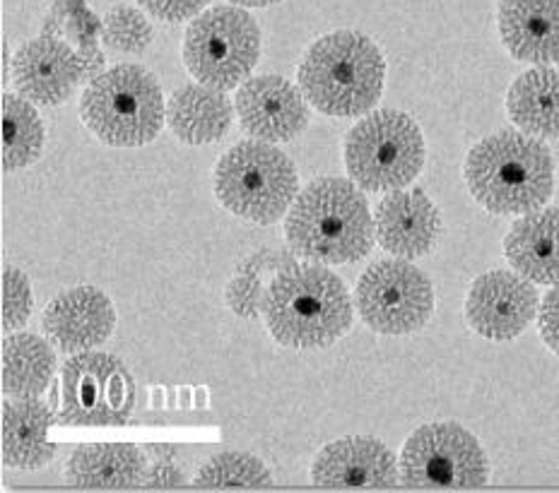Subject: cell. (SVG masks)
Masks as SVG:
<instances>
[{
	"label": "cell",
	"mask_w": 559,
	"mask_h": 493,
	"mask_svg": "<svg viewBox=\"0 0 559 493\" xmlns=\"http://www.w3.org/2000/svg\"><path fill=\"white\" fill-rule=\"evenodd\" d=\"M285 237L289 249L311 263H357L374 245V215L355 181L317 179L289 207Z\"/></svg>",
	"instance_id": "obj_1"
},
{
	"label": "cell",
	"mask_w": 559,
	"mask_h": 493,
	"mask_svg": "<svg viewBox=\"0 0 559 493\" xmlns=\"http://www.w3.org/2000/svg\"><path fill=\"white\" fill-rule=\"evenodd\" d=\"M471 195L492 215H528L543 209L555 191L552 152L538 137L499 131L465 157Z\"/></svg>",
	"instance_id": "obj_2"
},
{
	"label": "cell",
	"mask_w": 559,
	"mask_h": 493,
	"mask_svg": "<svg viewBox=\"0 0 559 493\" xmlns=\"http://www.w3.org/2000/svg\"><path fill=\"white\" fill-rule=\"evenodd\" d=\"M263 318L280 345L321 349L353 327L355 309L345 281L323 265H295L265 289Z\"/></svg>",
	"instance_id": "obj_3"
},
{
	"label": "cell",
	"mask_w": 559,
	"mask_h": 493,
	"mask_svg": "<svg viewBox=\"0 0 559 493\" xmlns=\"http://www.w3.org/2000/svg\"><path fill=\"white\" fill-rule=\"evenodd\" d=\"M297 80L313 109L335 119H357L381 99L386 61L365 34L341 29L309 46L297 68Z\"/></svg>",
	"instance_id": "obj_4"
},
{
	"label": "cell",
	"mask_w": 559,
	"mask_h": 493,
	"mask_svg": "<svg viewBox=\"0 0 559 493\" xmlns=\"http://www.w3.org/2000/svg\"><path fill=\"white\" fill-rule=\"evenodd\" d=\"M80 116L104 145L143 147L167 121L165 94L147 68L121 63L92 80L80 97Z\"/></svg>",
	"instance_id": "obj_5"
},
{
	"label": "cell",
	"mask_w": 559,
	"mask_h": 493,
	"mask_svg": "<svg viewBox=\"0 0 559 493\" xmlns=\"http://www.w3.org/2000/svg\"><path fill=\"white\" fill-rule=\"evenodd\" d=\"M215 195L231 215L253 225H275L299 195L293 159L265 140H247L219 157Z\"/></svg>",
	"instance_id": "obj_6"
},
{
	"label": "cell",
	"mask_w": 559,
	"mask_h": 493,
	"mask_svg": "<svg viewBox=\"0 0 559 493\" xmlns=\"http://www.w3.org/2000/svg\"><path fill=\"white\" fill-rule=\"evenodd\" d=\"M343 155L349 179L362 191L391 193L417 179L425 167L427 147L415 119L403 111L383 109L367 113L347 133Z\"/></svg>",
	"instance_id": "obj_7"
},
{
	"label": "cell",
	"mask_w": 559,
	"mask_h": 493,
	"mask_svg": "<svg viewBox=\"0 0 559 493\" xmlns=\"http://www.w3.org/2000/svg\"><path fill=\"white\" fill-rule=\"evenodd\" d=\"M261 58V29L249 10L217 5L191 20L183 34V65L215 89L229 92L247 82Z\"/></svg>",
	"instance_id": "obj_8"
},
{
	"label": "cell",
	"mask_w": 559,
	"mask_h": 493,
	"mask_svg": "<svg viewBox=\"0 0 559 493\" xmlns=\"http://www.w3.org/2000/svg\"><path fill=\"white\" fill-rule=\"evenodd\" d=\"M489 479V462L468 429L453 421L419 426L401 455V481L407 489H480Z\"/></svg>",
	"instance_id": "obj_9"
},
{
	"label": "cell",
	"mask_w": 559,
	"mask_h": 493,
	"mask_svg": "<svg viewBox=\"0 0 559 493\" xmlns=\"http://www.w3.org/2000/svg\"><path fill=\"white\" fill-rule=\"evenodd\" d=\"M355 309L379 335H413L435 313L432 281L405 257L379 261L359 277Z\"/></svg>",
	"instance_id": "obj_10"
},
{
	"label": "cell",
	"mask_w": 559,
	"mask_h": 493,
	"mask_svg": "<svg viewBox=\"0 0 559 493\" xmlns=\"http://www.w3.org/2000/svg\"><path fill=\"white\" fill-rule=\"evenodd\" d=\"M63 424L119 426L133 412L135 385L123 363L99 351H80L61 373Z\"/></svg>",
	"instance_id": "obj_11"
},
{
	"label": "cell",
	"mask_w": 559,
	"mask_h": 493,
	"mask_svg": "<svg viewBox=\"0 0 559 493\" xmlns=\"http://www.w3.org/2000/svg\"><path fill=\"white\" fill-rule=\"evenodd\" d=\"M538 311L535 281L509 269H489L477 277L465 299V321L477 335L492 342L519 337Z\"/></svg>",
	"instance_id": "obj_12"
},
{
	"label": "cell",
	"mask_w": 559,
	"mask_h": 493,
	"mask_svg": "<svg viewBox=\"0 0 559 493\" xmlns=\"http://www.w3.org/2000/svg\"><path fill=\"white\" fill-rule=\"evenodd\" d=\"M235 107L243 133L265 143H289L309 125L305 92L280 75H259L241 82Z\"/></svg>",
	"instance_id": "obj_13"
},
{
	"label": "cell",
	"mask_w": 559,
	"mask_h": 493,
	"mask_svg": "<svg viewBox=\"0 0 559 493\" xmlns=\"http://www.w3.org/2000/svg\"><path fill=\"white\" fill-rule=\"evenodd\" d=\"M13 82L22 97L39 107H61L83 82V63L61 37L41 34L15 53Z\"/></svg>",
	"instance_id": "obj_14"
},
{
	"label": "cell",
	"mask_w": 559,
	"mask_h": 493,
	"mask_svg": "<svg viewBox=\"0 0 559 493\" xmlns=\"http://www.w3.org/2000/svg\"><path fill=\"white\" fill-rule=\"evenodd\" d=\"M49 342L66 354L95 349L107 342L116 327L111 299L97 287H73L58 293L41 315Z\"/></svg>",
	"instance_id": "obj_15"
},
{
	"label": "cell",
	"mask_w": 559,
	"mask_h": 493,
	"mask_svg": "<svg viewBox=\"0 0 559 493\" xmlns=\"http://www.w3.org/2000/svg\"><path fill=\"white\" fill-rule=\"evenodd\" d=\"M311 479L321 489H393L401 481V465L381 441L347 436L317 455Z\"/></svg>",
	"instance_id": "obj_16"
},
{
	"label": "cell",
	"mask_w": 559,
	"mask_h": 493,
	"mask_svg": "<svg viewBox=\"0 0 559 493\" xmlns=\"http://www.w3.org/2000/svg\"><path fill=\"white\" fill-rule=\"evenodd\" d=\"M374 229L383 251L415 261L435 249L441 231L437 205L425 191H391L374 209Z\"/></svg>",
	"instance_id": "obj_17"
},
{
	"label": "cell",
	"mask_w": 559,
	"mask_h": 493,
	"mask_svg": "<svg viewBox=\"0 0 559 493\" xmlns=\"http://www.w3.org/2000/svg\"><path fill=\"white\" fill-rule=\"evenodd\" d=\"M499 37L523 63H559V0H502Z\"/></svg>",
	"instance_id": "obj_18"
},
{
	"label": "cell",
	"mask_w": 559,
	"mask_h": 493,
	"mask_svg": "<svg viewBox=\"0 0 559 493\" xmlns=\"http://www.w3.org/2000/svg\"><path fill=\"white\" fill-rule=\"evenodd\" d=\"M504 255L519 275L535 285H559V207L523 215L504 239Z\"/></svg>",
	"instance_id": "obj_19"
},
{
	"label": "cell",
	"mask_w": 559,
	"mask_h": 493,
	"mask_svg": "<svg viewBox=\"0 0 559 493\" xmlns=\"http://www.w3.org/2000/svg\"><path fill=\"white\" fill-rule=\"evenodd\" d=\"M147 457L128 443L80 445L66 462V481L75 489L123 491L143 486Z\"/></svg>",
	"instance_id": "obj_20"
},
{
	"label": "cell",
	"mask_w": 559,
	"mask_h": 493,
	"mask_svg": "<svg viewBox=\"0 0 559 493\" xmlns=\"http://www.w3.org/2000/svg\"><path fill=\"white\" fill-rule=\"evenodd\" d=\"M235 109L223 89L210 85H186L171 94L167 121L183 145H210L223 140Z\"/></svg>",
	"instance_id": "obj_21"
},
{
	"label": "cell",
	"mask_w": 559,
	"mask_h": 493,
	"mask_svg": "<svg viewBox=\"0 0 559 493\" xmlns=\"http://www.w3.org/2000/svg\"><path fill=\"white\" fill-rule=\"evenodd\" d=\"M53 412L39 397L3 402V462L15 469H41L56 455V445L46 441L53 426Z\"/></svg>",
	"instance_id": "obj_22"
},
{
	"label": "cell",
	"mask_w": 559,
	"mask_h": 493,
	"mask_svg": "<svg viewBox=\"0 0 559 493\" xmlns=\"http://www.w3.org/2000/svg\"><path fill=\"white\" fill-rule=\"evenodd\" d=\"M507 111L523 133L559 137V70L538 65L521 73L509 87Z\"/></svg>",
	"instance_id": "obj_23"
},
{
	"label": "cell",
	"mask_w": 559,
	"mask_h": 493,
	"mask_svg": "<svg viewBox=\"0 0 559 493\" xmlns=\"http://www.w3.org/2000/svg\"><path fill=\"white\" fill-rule=\"evenodd\" d=\"M3 361V393L15 400L41 397L56 373V354L46 339L15 333L3 339L0 349Z\"/></svg>",
	"instance_id": "obj_24"
},
{
	"label": "cell",
	"mask_w": 559,
	"mask_h": 493,
	"mask_svg": "<svg viewBox=\"0 0 559 493\" xmlns=\"http://www.w3.org/2000/svg\"><path fill=\"white\" fill-rule=\"evenodd\" d=\"M46 131L41 116L27 99L3 94V171L32 167L41 157Z\"/></svg>",
	"instance_id": "obj_25"
},
{
	"label": "cell",
	"mask_w": 559,
	"mask_h": 493,
	"mask_svg": "<svg viewBox=\"0 0 559 493\" xmlns=\"http://www.w3.org/2000/svg\"><path fill=\"white\" fill-rule=\"evenodd\" d=\"M195 489H267L273 486V474L259 457L241 450L219 453L207 460L195 474Z\"/></svg>",
	"instance_id": "obj_26"
},
{
	"label": "cell",
	"mask_w": 559,
	"mask_h": 493,
	"mask_svg": "<svg viewBox=\"0 0 559 493\" xmlns=\"http://www.w3.org/2000/svg\"><path fill=\"white\" fill-rule=\"evenodd\" d=\"M102 39L114 51L138 56L147 51V46L153 44V25L140 10L119 5L109 10L107 17H104Z\"/></svg>",
	"instance_id": "obj_27"
},
{
	"label": "cell",
	"mask_w": 559,
	"mask_h": 493,
	"mask_svg": "<svg viewBox=\"0 0 559 493\" xmlns=\"http://www.w3.org/2000/svg\"><path fill=\"white\" fill-rule=\"evenodd\" d=\"M34 309L32 285L27 275L17 267L3 269V330L15 333L27 325Z\"/></svg>",
	"instance_id": "obj_28"
},
{
	"label": "cell",
	"mask_w": 559,
	"mask_h": 493,
	"mask_svg": "<svg viewBox=\"0 0 559 493\" xmlns=\"http://www.w3.org/2000/svg\"><path fill=\"white\" fill-rule=\"evenodd\" d=\"M265 289L255 275H237L225 289V301L229 311L239 318H255L263 306Z\"/></svg>",
	"instance_id": "obj_29"
},
{
	"label": "cell",
	"mask_w": 559,
	"mask_h": 493,
	"mask_svg": "<svg viewBox=\"0 0 559 493\" xmlns=\"http://www.w3.org/2000/svg\"><path fill=\"white\" fill-rule=\"evenodd\" d=\"M150 15L165 22H186L203 13L210 0H138Z\"/></svg>",
	"instance_id": "obj_30"
},
{
	"label": "cell",
	"mask_w": 559,
	"mask_h": 493,
	"mask_svg": "<svg viewBox=\"0 0 559 493\" xmlns=\"http://www.w3.org/2000/svg\"><path fill=\"white\" fill-rule=\"evenodd\" d=\"M538 327L543 342L559 357V285L547 291L538 311Z\"/></svg>",
	"instance_id": "obj_31"
},
{
	"label": "cell",
	"mask_w": 559,
	"mask_h": 493,
	"mask_svg": "<svg viewBox=\"0 0 559 493\" xmlns=\"http://www.w3.org/2000/svg\"><path fill=\"white\" fill-rule=\"evenodd\" d=\"M143 486L145 489H179V486H186V477L177 465L162 460L147 469Z\"/></svg>",
	"instance_id": "obj_32"
},
{
	"label": "cell",
	"mask_w": 559,
	"mask_h": 493,
	"mask_svg": "<svg viewBox=\"0 0 559 493\" xmlns=\"http://www.w3.org/2000/svg\"><path fill=\"white\" fill-rule=\"evenodd\" d=\"M80 56V63H83V82L97 80L104 73V53L97 46V41H87V44H80L78 49Z\"/></svg>",
	"instance_id": "obj_33"
},
{
	"label": "cell",
	"mask_w": 559,
	"mask_h": 493,
	"mask_svg": "<svg viewBox=\"0 0 559 493\" xmlns=\"http://www.w3.org/2000/svg\"><path fill=\"white\" fill-rule=\"evenodd\" d=\"M229 3H235L239 8H267L280 3V0H229Z\"/></svg>",
	"instance_id": "obj_34"
},
{
	"label": "cell",
	"mask_w": 559,
	"mask_h": 493,
	"mask_svg": "<svg viewBox=\"0 0 559 493\" xmlns=\"http://www.w3.org/2000/svg\"><path fill=\"white\" fill-rule=\"evenodd\" d=\"M10 53H8V44H3V85H8L10 82Z\"/></svg>",
	"instance_id": "obj_35"
},
{
	"label": "cell",
	"mask_w": 559,
	"mask_h": 493,
	"mask_svg": "<svg viewBox=\"0 0 559 493\" xmlns=\"http://www.w3.org/2000/svg\"><path fill=\"white\" fill-rule=\"evenodd\" d=\"M153 400H155L157 407H162V390H155V393H153Z\"/></svg>",
	"instance_id": "obj_36"
},
{
	"label": "cell",
	"mask_w": 559,
	"mask_h": 493,
	"mask_svg": "<svg viewBox=\"0 0 559 493\" xmlns=\"http://www.w3.org/2000/svg\"><path fill=\"white\" fill-rule=\"evenodd\" d=\"M181 405H183V407L189 405V390H183V393H181Z\"/></svg>",
	"instance_id": "obj_37"
},
{
	"label": "cell",
	"mask_w": 559,
	"mask_h": 493,
	"mask_svg": "<svg viewBox=\"0 0 559 493\" xmlns=\"http://www.w3.org/2000/svg\"><path fill=\"white\" fill-rule=\"evenodd\" d=\"M195 397H198V405H203V402H205V393H203V390H198V395H195Z\"/></svg>",
	"instance_id": "obj_38"
}]
</instances>
